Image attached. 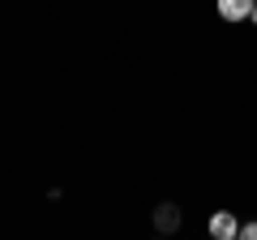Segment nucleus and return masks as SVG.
Segmentation results:
<instances>
[{
	"label": "nucleus",
	"instance_id": "nucleus-1",
	"mask_svg": "<svg viewBox=\"0 0 257 240\" xmlns=\"http://www.w3.org/2000/svg\"><path fill=\"white\" fill-rule=\"evenodd\" d=\"M150 223H155L159 236H172V231H180V206H176V202H159L155 214H150Z\"/></svg>",
	"mask_w": 257,
	"mask_h": 240
},
{
	"label": "nucleus",
	"instance_id": "nucleus-2",
	"mask_svg": "<svg viewBox=\"0 0 257 240\" xmlns=\"http://www.w3.org/2000/svg\"><path fill=\"white\" fill-rule=\"evenodd\" d=\"M236 231H240V223H236V214H231V210H219L210 219V236L214 240H236Z\"/></svg>",
	"mask_w": 257,
	"mask_h": 240
},
{
	"label": "nucleus",
	"instance_id": "nucleus-3",
	"mask_svg": "<svg viewBox=\"0 0 257 240\" xmlns=\"http://www.w3.org/2000/svg\"><path fill=\"white\" fill-rule=\"evenodd\" d=\"M253 13V0H219V18L223 22H244Z\"/></svg>",
	"mask_w": 257,
	"mask_h": 240
},
{
	"label": "nucleus",
	"instance_id": "nucleus-4",
	"mask_svg": "<svg viewBox=\"0 0 257 240\" xmlns=\"http://www.w3.org/2000/svg\"><path fill=\"white\" fill-rule=\"evenodd\" d=\"M236 236H244V240H257V223H244V227H240Z\"/></svg>",
	"mask_w": 257,
	"mask_h": 240
},
{
	"label": "nucleus",
	"instance_id": "nucleus-5",
	"mask_svg": "<svg viewBox=\"0 0 257 240\" xmlns=\"http://www.w3.org/2000/svg\"><path fill=\"white\" fill-rule=\"evenodd\" d=\"M248 18H253V22H257V0H253V13H248Z\"/></svg>",
	"mask_w": 257,
	"mask_h": 240
}]
</instances>
